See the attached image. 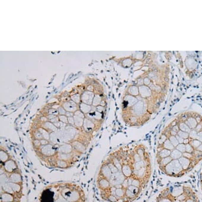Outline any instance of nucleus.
Instances as JSON below:
<instances>
[{"mask_svg":"<svg viewBox=\"0 0 202 202\" xmlns=\"http://www.w3.org/2000/svg\"><path fill=\"white\" fill-rule=\"evenodd\" d=\"M171 151L169 150H166V149H163L162 151H160V156L162 158H166V157H167L168 156H169V155H171Z\"/></svg>","mask_w":202,"mask_h":202,"instance_id":"obj_7","label":"nucleus"},{"mask_svg":"<svg viewBox=\"0 0 202 202\" xmlns=\"http://www.w3.org/2000/svg\"><path fill=\"white\" fill-rule=\"evenodd\" d=\"M198 136V132L195 129L192 130L189 133V138L190 139H197Z\"/></svg>","mask_w":202,"mask_h":202,"instance_id":"obj_5","label":"nucleus"},{"mask_svg":"<svg viewBox=\"0 0 202 202\" xmlns=\"http://www.w3.org/2000/svg\"><path fill=\"white\" fill-rule=\"evenodd\" d=\"M20 202V198L16 195L8 193L1 192V202Z\"/></svg>","mask_w":202,"mask_h":202,"instance_id":"obj_2","label":"nucleus"},{"mask_svg":"<svg viewBox=\"0 0 202 202\" xmlns=\"http://www.w3.org/2000/svg\"><path fill=\"white\" fill-rule=\"evenodd\" d=\"M191 194H192L190 190H184V192L178 195L177 198H175V194L171 195V193H167L161 195V196L159 198L157 202H186L188 198Z\"/></svg>","mask_w":202,"mask_h":202,"instance_id":"obj_1","label":"nucleus"},{"mask_svg":"<svg viewBox=\"0 0 202 202\" xmlns=\"http://www.w3.org/2000/svg\"></svg>","mask_w":202,"mask_h":202,"instance_id":"obj_14","label":"nucleus"},{"mask_svg":"<svg viewBox=\"0 0 202 202\" xmlns=\"http://www.w3.org/2000/svg\"><path fill=\"white\" fill-rule=\"evenodd\" d=\"M197 140H200L201 142H202V131L198 133V136H197Z\"/></svg>","mask_w":202,"mask_h":202,"instance_id":"obj_9","label":"nucleus"},{"mask_svg":"<svg viewBox=\"0 0 202 202\" xmlns=\"http://www.w3.org/2000/svg\"><path fill=\"white\" fill-rule=\"evenodd\" d=\"M178 135V136L184 140L189 138V133L185 132L182 131H179Z\"/></svg>","mask_w":202,"mask_h":202,"instance_id":"obj_6","label":"nucleus"},{"mask_svg":"<svg viewBox=\"0 0 202 202\" xmlns=\"http://www.w3.org/2000/svg\"><path fill=\"white\" fill-rule=\"evenodd\" d=\"M196 150H197L198 151H200V152H202V144L200 145V146L198 147V148H197V149H196Z\"/></svg>","mask_w":202,"mask_h":202,"instance_id":"obj_10","label":"nucleus"},{"mask_svg":"<svg viewBox=\"0 0 202 202\" xmlns=\"http://www.w3.org/2000/svg\"><path fill=\"white\" fill-rule=\"evenodd\" d=\"M194 150H195V149L193 148L190 145V144H186V152L192 154Z\"/></svg>","mask_w":202,"mask_h":202,"instance_id":"obj_8","label":"nucleus"},{"mask_svg":"<svg viewBox=\"0 0 202 202\" xmlns=\"http://www.w3.org/2000/svg\"><path fill=\"white\" fill-rule=\"evenodd\" d=\"M201 180H202V175H201Z\"/></svg>","mask_w":202,"mask_h":202,"instance_id":"obj_11","label":"nucleus"},{"mask_svg":"<svg viewBox=\"0 0 202 202\" xmlns=\"http://www.w3.org/2000/svg\"><path fill=\"white\" fill-rule=\"evenodd\" d=\"M180 160H181V162H180L181 164L180 165L183 167V169H186L189 168L190 164L191 163L190 159L184 157V158H180Z\"/></svg>","mask_w":202,"mask_h":202,"instance_id":"obj_3","label":"nucleus"},{"mask_svg":"<svg viewBox=\"0 0 202 202\" xmlns=\"http://www.w3.org/2000/svg\"></svg>","mask_w":202,"mask_h":202,"instance_id":"obj_13","label":"nucleus"},{"mask_svg":"<svg viewBox=\"0 0 202 202\" xmlns=\"http://www.w3.org/2000/svg\"></svg>","mask_w":202,"mask_h":202,"instance_id":"obj_12","label":"nucleus"},{"mask_svg":"<svg viewBox=\"0 0 202 202\" xmlns=\"http://www.w3.org/2000/svg\"><path fill=\"white\" fill-rule=\"evenodd\" d=\"M202 143V142H201L200 140H198L197 139H190L189 144L193 148L196 150L198 148V147L200 146Z\"/></svg>","mask_w":202,"mask_h":202,"instance_id":"obj_4","label":"nucleus"}]
</instances>
